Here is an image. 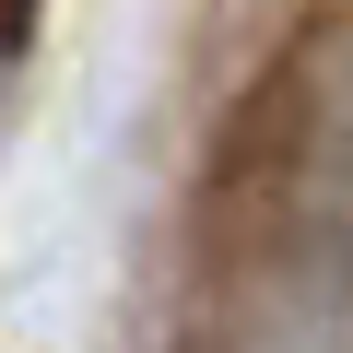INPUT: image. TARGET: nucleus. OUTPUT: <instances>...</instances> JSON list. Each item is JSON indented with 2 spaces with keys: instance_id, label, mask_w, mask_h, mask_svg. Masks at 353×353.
<instances>
[{
  "instance_id": "obj_1",
  "label": "nucleus",
  "mask_w": 353,
  "mask_h": 353,
  "mask_svg": "<svg viewBox=\"0 0 353 353\" xmlns=\"http://www.w3.org/2000/svg\"><path fill=\"white\" fill-rule=\"evenodd\" d=\"M212 353H353V224L248 201L212 271Z\"/></svg>"
},
{
  "instance_id": "obj_2",
  "label": "nucleus",
  "mask_w": 353,
  "mask_h": 353,
  "mask_svg": "<svg viewBox=\"0 0 353 353\" xmlns=\"http://www.w3.org/2000/svg\"><path fill=\"white\" fill-rule=\"evenodd\" d=\"M259 130H271L259 201H294V212L353 224V12H330V24L294 36V59L259 94Z\"/></svg>"
}]
</instances>
